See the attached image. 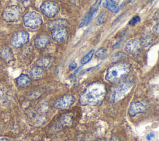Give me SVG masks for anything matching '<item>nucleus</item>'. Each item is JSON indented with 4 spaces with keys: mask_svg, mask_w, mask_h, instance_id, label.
<instances>
[{
    "mask_svg": "<svg viewBox=\"0 0 159 141\" xmlns=\"http://www.w3.org/2000/svg\"><path fill=\"white\" fill-rule=\"evenodd\" d=\"M107 93L105 85L100 82L88 84L80 96L82 106H97L104 100Z\"/></svg>",
    "mask_w": 159,
    "mask_h": 141,
    "instance_id": "nucleus-1",
    "label": "nucleus"
},
{
    "mask_svg": "<svg viewBox=\"0 0 159 141\" xmlns=\"http://www.w3.org/2000/svg\"><path fill=\"white\" fill-rule=\"evenodd\" d=\"M130 72L129 66L124 63L114 64L109 67L105 75V79L111 83H116L125 77Z\"/></svg>",
    "mask_w": 159,
    "mask_h": 141,
    "instance_id": "nucleus-2",
    "label": "nucleus"
},
{
    "mask_svg": "<svg viewBox=\"0 0 159 141\" xmlns=\"http://www.w3.org/2000/svg\"><path fill=\"white\" fill-rule=\"evenodd\" d=\"M132 86L133 82L132 80H127L120 83L112 91L109 98L110 101L115 103L122 100L130 92Z\"/></svg>",
    "mask_w": 159,
    "mask_h": 141,
    "instance_id": "nucleus-3",
    "label": "nucleus"
},
{
    "mask_svg": "<svg viewBox=\"0 0 159 141\" xmlns=\"http://www.w3.org/2000/svg\"><path fill=\"white\" fill-rule=\"evenodd\" d=\"M22 14V9L17 5H11L6 7L2 12V19L8 23L17 22Z\"/></svg>",
    "mask_w": 159,
    "mask_h": 141,
    "instance_id": "nucleus-4",
    "label": "nucleus"
},
{
    "mask_svg": "<svg viewBox=\"0 0 159 141\" xmlns=\"http://www.w3.org/2000/svg\"><path fill=\"white\" fill-rule=\"evenodd\" d=\"M23 23L26 27L35 29L42 24V18L37 12L29 11L24 15Z\"/></svg>",
    "mask_w": 159,
    "mask_h": 141,
    "instance_id": "nucleus-5",
    "label": "nucleus"
},
{
    "mask_svg": "<svg viewBox=\"0 0 159 141\" xmlns=\"http://www.w3.org/2000/svg\"><path fill=\"white\" fill-rule=\"evenodd\" d=\"M29 40V34L25 31H19L15 33L11 40V45L12 47L18 48L24 46Z\"/></svg>",
    "mask_w": 159,
    "mask_h": 141,
    "instance_id": "nucleus-6",
    "label": "nucleus"
},
{
    "mask_svg": "<svg viewBox=\"0 0 159 141\" xmlns=\"http://www.w3.org/2000/svg\"><path fill=\"white\" fill-rule=\"evenodd\" d=\"M40 10L42 13L48 18H52L60 11L59 5L54 1H45L40 6Z\"/></svg>",
    "mask_w": 159,
    "mask_h": 141,
    "instance_id": "nucleus-7",
    "label": "nucleus"
},
{
    "mask_svg": "<svg viewBox=\"0 0 159 141\" xmlns=\"http://www.w3.org/2000/svg\"><path fill=\"white\" fill-rule=\"evenodd\" d=\"M75 101V98L71 95H65L55 101L53 106L55 108L64 110L69 108Z\"/></svg>",
    "mask_w": 159,
    "mask_h": 141,
    "instance_id": "nucleus-8",
    "label": "nucleus"
},
{
    "mask_svg": "<svg viewBox=\"0 0 159 141\" xmlns=\"http://www.w3.org/2000/svg\"><path fill=\"white\" fill-rule=\"evenodd\" d=\"M101 2V0H97L93 4V6L89 9V12L84 15V17L82 19V20L80 24V26H79L80 27H82L84 25H88L91 22V19L93 17L94 14L98 11Z\"/></svg>",
    "mask_w": 159,
    "mask_h": 141,
    "instance_id": "nucleus-9",
    "label": "nucleus"
},
{
    "mask_svg": "<svg viewBox=\"0 0 159 141\" xmlns=\"http://www.w3.org/2000/svg\"><path fill=\"white\" fill-rule=\"evenodd\" d=\"M145 110L146 106L145 104L141 101H133L130 103L128 113L130 116L134 117L139 114L144 113Z\"/></svg>",
    "mask_w": 159,
    "mask_h": 141,
    "instance_id": "nucleus-10",
    "label": "nucleus"
},
{
    "mask_svg": "<svg viewBox=\"0 0 159 141\" xmlns=\"http://www.w3.org/2000/svg\"><path fill=\"white\" fill-rule=\"evenodd\" d=\"M52 36L57 42H64L68 40V33L65 28H60L52 30Z\"/></svg>",
    "mask_w": 159,
    "mask_h": 141,
    "instance_id": "nucleus-11",
    "label": "nucleus"
},
{
    "mask_svg": "<svg viewBox=\"0 0 159 141\" xmlns=\"http://www.w3.org/2000/svg\"><path fill=\"white\" fill-rule=\"evenodd\" d=\"M141 48V43L138 39H132L125 45L126 51L130 54H137Z\"/></svg>",
    "mask_w": 159,
    "mask_h": 141,
    "instance_id": "nucleus-12",
    "label": "nucleus"
},
{
    "mask_svg": "<svg viewBox=\"0 0 159 141\" xmlns=\"http://www.w3.org/2000/svg\"><path fill=\"white\" fill-rule=\"evenodd\" d=\"M69 25V22L65 19H59L52 20L48 23L47 27L49 30H53L60 28H65Z\"/></svg>",
    "mask_w": 159,
    "mask_h": 141,
    "instance_id": "nucleus-13",
    "label": "nucleus"
},
{
    "mask_svg": "<svg viewBox=\"0 0 159 141\" xmlns=\"http://www.w3.org/2000/svg\"><path fill=\"white\" fill-rule=\"evenodd\" d=\"M35 45L40 49H43L45 48L50 43V40L48 36L45 34H41L38 35L34 41Z\"/></svg>",
    "mask_w": 159,
    "mask_h": 141,
    "instance_id": "nucleus-14",
    "label": "nucleus"
},
{
    "mask_svg": "<svg viewBox=\"0 0 159 141\" xmlns=\"http://www.w3.org/2000/svg\"><path fill=\"white\" fill-rule=\"evenodd\" d=\"M30 78L37 80L42 79L44 75L43 68L40 66H35L32 67L29 71Z\"/></svg>",
    "mask_w": 159,
    "mask_h": 141,
    "instance_id": "nucleus-15",
    "label": "nucleus"
},
{
    "mask_svg": "<svg viewBox=\"0 0 159 141\" xmlns=\"http://www.w3.org/2000/svg\"><path fill=\"white\" fill-rule=\"evenodd\" d=\"M16 83L20 88L28 87L31 83V79L26 74H22L16 79Z\"/></svg>",
    "mask_w": 159,
    "mask_h": 141,
    "instance_id": "nucleus-16",
    "label": "nucleus"
},
{
    "mask_svg": "<svg viewBox=\"0 0 159 141\" xmlns=\"http://www.w3.org/2000/svg\"><path fill=\"white\" fill-rule=\"evenodd\" d=\"M73 115L72 114L68 113V114H64L60 118V120L58 122L60 127L64 128V127L71 126V124L73 122Z\"/></svg>",
    "mask_w": 159,
    "mask_h": 141,
    "instance_id": "nucleus-17",
    "label": "nucleus"
},
{
    "mask_svg": "<svg viewBox=\"0 0 159 141\" xmlns=\"http://www.w3.org/2000/svg\"><path fill=\"white\" fill-rule=\"evenodd\" d=\"M102 4L104 7L113 13H117L119 11V6L113 0H104Z\"/></svg>",
    "mask_w": 159,
    "mask_h": 141,
    "instance_id": "nucleus-18",
    "label": "nucleus"
},
{
    "mask_svg": "<svg viewBox=\"0 0 159 141\" xmlns=\"http://www.w3.org/2000/svg\"><path fill=\"white\" fill-rule=\"evenodd\" d=\"M1 56L6 62H9L13 58L12 52L9 48H4L1 51Z\"/></svg>",
    "mask_w": 159,
    "mask_h": 141,
    "instance_id": "nucleus-19",
    "label": "nucleus"
},
{
    "mask_svg": "<svg viewBox=\"0 0 159 141\" xmlns=\"http://www.w3.org/2000/svg\"><path fill=\"white\" fill-rule=\"evenodd\" d=\"M52 59L51 58H49V57L43 58L40 59L37 62L38 66H40L42 68L49 67L52 64Z\"/></svg>",
    "mask_w": 159,
    "mask_h": 141,
    "instance_id": "nucleus-20",
    "label": "nucleus"
},
{
    "mask_svg": "<svg viewBox=\"0 0 159 141\" xmlns=\"http://www.w3.org/2000/svg\"><path fill=\"white\" fill-rule=\"evenodd\" d=\"M126 57L127 56L125 53L122 52H117L112 55L111 59L112 62H119L121 60L124 59L125 58H126Z\"/></svg>",
    "mask_w": 159,
    "mask_h": 141,
    "instance_id": "nucleus-21",
    "label": "nucleus"
},
{
    "mask_svg": "<svg viewBox=\"0 0 159 141\" xmlns=\"http://www.w3.org/2000/svg\"><path fill=\"white\" fill-rule=\"evenodd\" d=\"M94 54V49H92V50L89 51L85 56H84L83 57V58L81 60V63L82 64H85L88 63L91 60V59L93 56Z\"/></svg>",
    "mask_w": 159,
    "mask_h": 141,
    "instance_id": "nucleus-22",
    "label": "nucleus"
},
{
    "mask_svg": "<svg viewBox=\"0 0 159 141\" xmlns=\"http://www.w3.org/2000/svg\"><path fill=\"white\" fill-rule=\"evenodd\" d=\"M107 51V49L104 47H101L99 48V49H97V51L95 52V56L98 58H101L102 57L104 54H106Z\"/></svg>",
    "mask_w": 159,
    "mask_h": 141,
    "instance_id": "nucleus-23",
    "label": "nucleus"
},
{
    "mask_svg": "<svg viewBox=\"0 0 159 141\" xmlns=\"http://www.w3.org/2000/svg\"><path fill=\"white\" fill-rule=\"evenodd\" d=\"M105 17H106V15H105V13L104 12H101L100 14L98 15V19H97V20H96V24L98 25H101L104 22V20H105Z\"/></svg>",
    "mask_w": 159,
    "mask_h": 141,
    "instance_id": "nucleus-24",
    "label": "nucleus"
},
{
    "mask_svg": "<svg viewBox=\"0 0 159 141\" xmlns=\"http://www.w3.org/2000/svg\"><path fill=\"white\" fill-rule=\"evenodd\" d=\"M140 18L139 16L138 15H136V16H134L133 17L129 22V25H135L136 24H137L139 22H140Z\"/></svg>",
    "mask_w": 159,
    "mask_h": 141,
    "instance_id": "nucleus-25",
    "label": "nucleus"
},
{
    "mask_svg": "<svg viewBox=\"0 0 159 141\" xmlns=\"http://www.w3.org/2000/svg\"><path fill=\"white\" fill-rule=\"evenodd\" d=\"M76 67H77V64H76V63L75 62H74V61L70 62V64H69V66H68L69 69H70V70H72L75 69L76 68Z\"/></svg>",
    "mask_w": 159,
    "mask_h": 141,
    "instance_id": "nucleus-26",
    "label": "nucleus"
},
{
    "mask_svg": "<svg viewBox=\"0 0 159 141\" xmlns=\"http://www.w3.org/2000/svg\"><path fill=\"white\" fill-rule=\"evenodd\" d=\"M108 141H120L119 138L117 136H112Z\"/></svg>",
    "mask_w": 159,
    "mask_h": 141,
    "instance_id": "nucleus-27",
    "label": "nucleus"
},
{
    "mask_svg": "<svg viewBox=\"0 0 159 141\" xmlns=\"http://www.w3.org/2000/svg\"><path fill=\"white\" fill-rule=\"evenodd\" d=\"M155 137V134L153 133V132H151L150 134H148L147 135V139L148 140H150L152 138H153Z\"/></svg>",
    "mask_w": 159,
    "mask_h": 141,
    "instance_id": "nucleus-28",
    "label": "nucleus"
},
{
    "mask_svg": "<svg viewBox=\"0 0 159 141\" xmlns=\"http://www.w3.org/2000/svg\"><path fill=\"white\" fill-rule=\"evenodd\" d=\"M153 31H154V32H155L156 33H158V24L153 27Z\"/></svg>",
    "mask_w": 159,
    "mask_h": 141,
    "instance_id": "nucleus-29",
    "label": "nucleus"
},
{
    "mask_svg": "<svg viewBox=\"0 0 159 141\" xmlns=\"http://www.w3.org/2000/svg\"><path fill=\"white\" fill-rule=\"evenodd\" d=\"M0 141H8V140L6 138H1L0 139Z\"/></svg>",
    "mask_w": 159,
    "mask_h": 141,
    "instance_id": "nucleus-30",
    "label": "nucleus"
},
{
    "mask_svg": "<svg viewBox=\"0 0 159 141\" xmlns=\"http://www.w3.org/2000/svg\"><path fill=\"white\" fill-rule=\"evenodd\" d=\"M19 1H20V2H27V1H30V0H19Z\"/></svg>",
    "mask_w": 159,
    "mask_h": 141,
    "instance_id": "nucleus-31",
    "label": "nucleus"
},
{
    "mask_svg": "<svg viewBox=\"0 0 159 141\" xmlns=\"http://www.w3.org/2000/svg\"><path fill=\"white\" fill-rule=\"evenodd\" d=\"M155 0H148V1H147V2H153V1H154Z\"/></svg>",
    "mask_w": 159,
    "mask_h": 141,
    "instance_id": "nucleus-32",
    "label": "nucleus"
},
{
    "mask_svg": "<svg viewBox=\"0 0 159 141\" xmlns=\"http://www.w3.org/2000/svg\"><path fill=\"white\" fill-rule=\"evenodd\" d=\"M98 141H106V140H105V139H101L98 140Z\"/></svg>",
    "mask_w": 159,
    "mask_h": 141,
    "instance_id": "nucleus-33",
    "label": "nucleus"
},
{
    "mask_svg": "<svg viewBox=\"0 0 159 141\" xmlns=\"http://www.w3.org/2000/svg\"><path fill=\"white\" fill-rule=\"evenodd\" d=\"M64 141H70V140H64Z\"/></svg>",
    "mask_w": 159,
    "mask_h": 141,
    "instance_id": "nucleus-34",
    "label": "nucleus"
}]
</instances>
